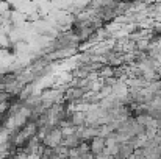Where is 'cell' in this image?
I'll list each match as a JSON object with an SVG mask.
<instances>
[{
	"instance_id": "cell-1",
	"label": "cell",
	"mask_w": 161,
	"mask_h": 159,
	"mask_svg": "<svg viewBox=\"0 0 161 159\" xmlns=\"http://www.w3.org/2000/svg\"><path fill=\"white\" fill-rule=\"evenodd\" d=\"M63 140V133L59 130V126H55L52 130H49V133L42 137V147H47V148H58L59 144Z\"/></svg>"
},
{
	"instance_id": "cell-2",
	"label": "cell",
	"mask_w": 161,
	"mask_h": 159,
	"mask_svg": "<svg viewBox=\"0 0 161 159\" xmlns=\"http://www.w3.org/2000/svg\"><path fill=\"white\" fill-rule=\"evenodd\" d=\"M107 148V145H105V139L103 137H94L91 142H89V151L94 155V156H99V155H102L103 153V150Z\"/></svg>"
}]
</instances>
